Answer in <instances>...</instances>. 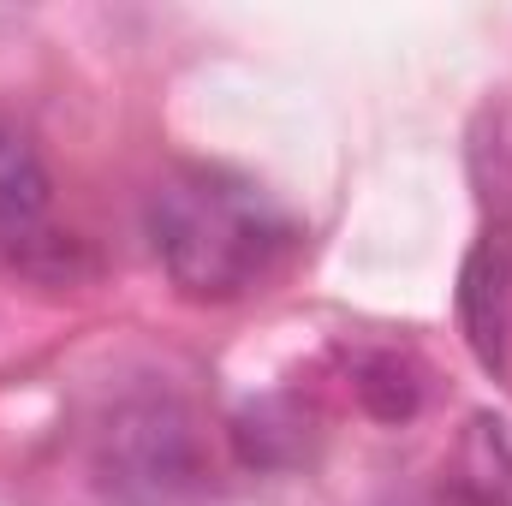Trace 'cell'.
Wrapping results in <instances>:
<instances>
[{"label":"cell","mask_w":512,"mask_h":506,"mask_svg":"<svg viewBox=\"0 0 512 506\" xmlns=\"http://www.w3.org/2000/svg\"><path fill=\"white\" fill-rule=\"evenodd\" d=\"M292 239V215L233 167H173L149 191V245L167 280L197 304H233L256 292Z\"/></svg>","instance_id":"obj_1"},{"label":"cell","mask_w":512,"mask_h":506,"mask_svg":"<svg viewBox=\"0 0 512 506\" xmlns=\"http://www.w3.org/2000/svg\"><path fill=\"white\" fill-rule=\"evenodd\" d=\"M96 477L126 506H173L203 483V441L173 393L120 399L96 435Z\"/></svg>","instance_id":"obj_2"},{"label":"cell","mask_w":512,"mask_h":506,"mask_svg":"<svg viewBox=\"0 0 512 506\" xmlns=\"http://www.w3.org/2000/svg\"><path fill=\"white\" fill-rule=\"evenodd\" d=\"M459 334L471 358L489 376H507V346H512V227L495 221L477 233V245L459 262Z\"/></svg>","instance_id":"obj_3"},{"label":"cell","mask_w":512,"mask_h":506,"mask_svg":"<svg viewBox=\"0 0 512 506\" xmlns=\"http://www.w3.org/2000/svg\"><path fill=\"white\" fill-rule=\"evenodd\" d=\"M48 203H54V179H48L42 149L30 143L24 126L0 120V245L30 233V227H42Z\"/></svg>","instance_id":"obj_4"},{"label":"cell","mask_w":512,"mask_h":506,"mask_svg":"<svg viewBox=\"0 0 512 506\" xmlns=\"http://www.w3.org/2000/svg\"><path fill=\"white\" fill-rule=\"evenodd\" d=\"M459 483L471 506H512V435L501 417H471L459 441Z\"/></svg>","instance_id":"obj_5"},{"label":"cell","mask_w":512,"mask_h":506,"mask_svg":"<svg viewBox=\"0 0 512 506\" xmlns=\"http://www.w3.org/2000/svg\"><path fill=\"white\" fill-rule=\"evenodd\" d=\"M358 399H364V411L376 417V423H405V417H417V405H423V381H417V364L411 358H399V352H364L358 358Z\"/></svg>","instance_id":"obj_6"},{"label":"cell","mask_w":512,"mask_h":506,"mask_svg":"<svg viewBox=\"0 0 512 506\" xmlns=\"http://www.w3.org/2000/svg\"><path fill=\"white\" fill-rule=\"evenodd\" d=\"M6 256L36 280H72L78 274V245L66 233H48V227H30V233L6 239Z\"/></svg>","instance_id":"obj_7"}]
</instances>
